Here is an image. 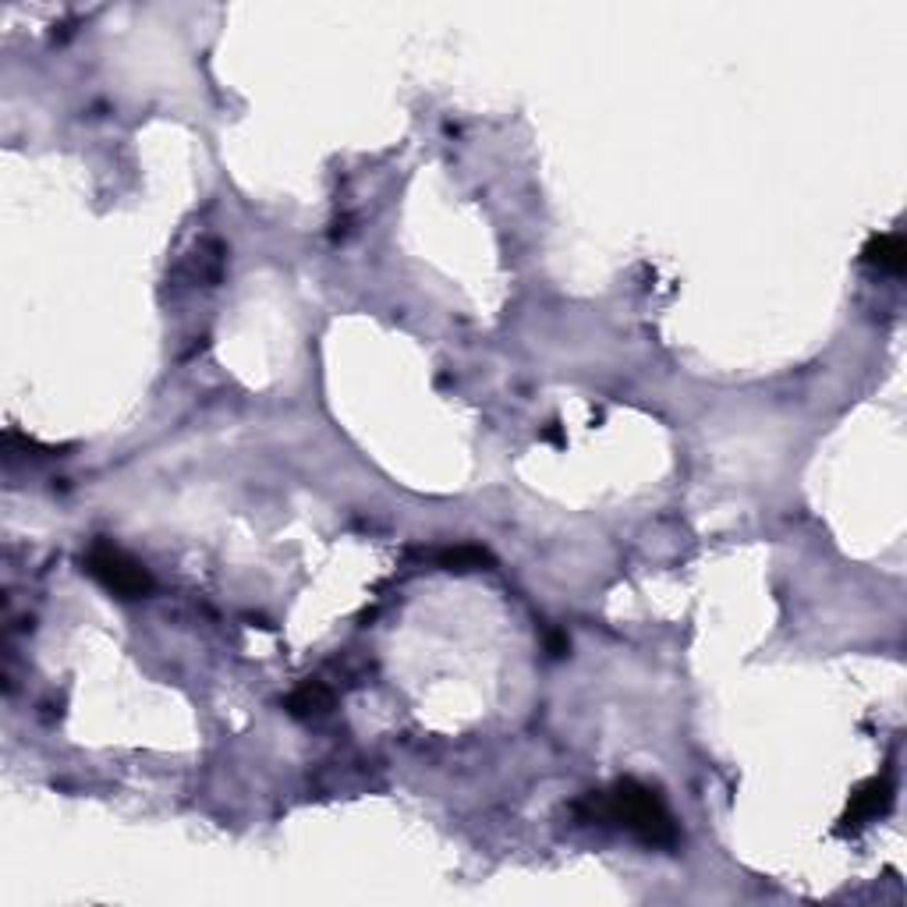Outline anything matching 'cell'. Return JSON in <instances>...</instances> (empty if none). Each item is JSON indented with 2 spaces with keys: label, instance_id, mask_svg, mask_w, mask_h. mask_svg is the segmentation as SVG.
Listing matches in <instances>:
<instances>
[{
  "label": "cell",
  "instance_id": "1",
  "mask_svg": "<svg viewBox=\"0 0 907 907\" xmlns=\"http://www.w3.org/2000/svg\"><path fill=\"white\" fill-rule=\"evenodd\" d=\"M578 809L589 812V819L617 822L638 840H645L652 847H674L677 844V822L663 804V798L652 791V787L638 780H620L610 791L589 794Z\"/></svg>",
  "mask_w": 907,
  "mask_h": 907
},
{
  "label": "cell",
  "instance_id": "2",
  "mask_svg": "<svg viewBox=\"0 0 907 907\" xmlns=\"http://www.w3.org/2000/svg\"><path fill=\"white\" fill-rule=\"evenodd\" d=\"M86 570L104 585L107 593L121 596V599H139V596H149L153 593V578H149V570L125 553L121 546L114 543H93L89 553H86Z\"/></svg>",
  "mask_w": 907,
  "mask_h": 907
},
{
  "label": "cell",
  "instance_id": "3",
  "mask_svg": "<svg viewBox=\"0 0 907 907\" xmlns=\"http://www.w3.org/2000/svg\"><path fill=\"white\" fill-rule=\"evenodd\" d=\"M889 801H894V783H889L886 777L868 780V783H862L858 791L851 794L844 822H847V826H865V822H872V819L883 815L889 809Z\"/></svg>",
  "mask_w": 907,
  "mask_h": 907
},
{
  "label": "cell",
  "instance_id": "4",
  "mask_svg": "<svg viewBox=\"0 0 907 907\" xmlns=\"http://www.w3.org/2000/svg\"><path fill=\"white\" fill-rule=\"evenodd\" d=\"M862 259L868 266H876L879 274H904V266H907V245L900 234H876L865 252H862Z\"/></svg>",
  "mask_w": 907,
  "mask_h": 907
},
{
  "label": "cell",
  "instance_id": "5",
  "mask_svg": "<svg viewBox=\"0 0 907 907\" xmlns=\"http://www.w3.org/2000/svg\"><path fill=\"white\" fill-rule=\"evenodd\" d=\"M333 705V695L323 681H306L301 687H295L291 698H288V713L298 716V719H312V716H323Z\"/></svg>",
  "mask_w": 907,
  "mask_h": 907
},
{
  "label": "cell",
  "instance_id": "6",
  "mask_svg": "<svg viewBox=\"0 0 907 907\" xmlns=\"http://www.w3.org/2000/svg\"><path fill=\"white\" fill-rule=\"evenodd\" d=\"M482 564H490V553L479 546H453V549L440 553V567H447V570H472Z\"/></svg>",
  "mask_w": 907,
  "mask_h": 907
}]
</instances>
